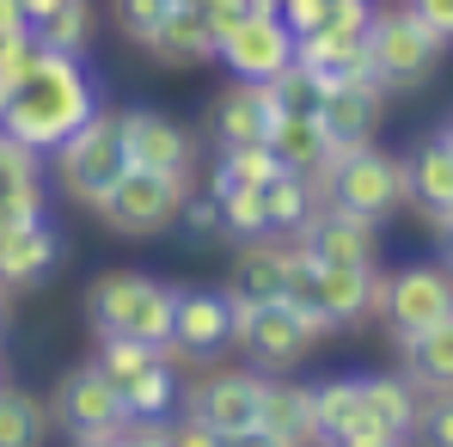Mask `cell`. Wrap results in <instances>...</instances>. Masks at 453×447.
I'll use <instances>...</instances> for the list:
<instances>
[{
	"instance_id": "6da1fadb",
	"label": "cell",
	"mask_w": 453,
	"mask_h": 447,
	"mask_svg": "<svg viewBox=\"0 0 453 447\" xmlns=\"http://www.w3.org/2000/svg\"><path fill=\"white\" fill-rule=\"evenodd\" d=\"M92 111H98V80L86 74V56H56V50H50V56L37 62V74L12 92L0 129H6L12 142H25V148L50 153V148H62Z\"/></svg>"
},
{
	"instance_id": "7a4b0ae2",
	"label": "cell",
	"mask_w": 453,
	"mask_h": 447,
	"mask_svg": "<svg viewBox=\"0 0 453 447\" xmlns=\"http://www.w3.org/2000/svg\"><path fill=\"white\" fill-rule=\"evenodd\" d=\"M312 190H319L331 209H349V215H362V221L380 227L386 215L404 209V166H398L392 153H380L374 142H362V148L331 153V159L312 172Z\"/></svg>"
},
{
	"instance_id": "3957f363",
	"label": "cell",
	"mask_w": 453,
	"mask_h": 447,
	"mask_svg": "<svg viewBox=\"0 0 453 447\" xmlns=\"http://www.w3.org/2000/svg\"><path fill=\"white\" fill-rule=\"evenodd\" d=\"M441 50H448V37L429 31L411 6H392V12L368 19V68H374V80L386 92H404V86L429 80L435 62H441Z\"/></svg>"
},
{
	"instance_id": "277c9868",
	"label": "cell",
	"mask_w": 453,
	"mask_h": 447,
	"mask_svg": "<svg viewBox=\"0 0 453 447\" xmlns=\"http://www.w3.org/2000/svg\"><path fill=\"white\" fill-rule=\"evenodd\" d=\"M184 197H190V172H142V166H129L92 209L117 227L123 239H159L165 227L178 221Z\"/></svg>"
},
{
	"instance_id": "5b68a950",
	"label": "cell",
	"mask_w": 453,
	"mask_h": 447,
	"mask_svg": "<svg viewBox=\"0 0 453 447\" xmlns=\"http://www.w3.org/2000/svg\"><path fill=\"white\" fill-rule=\"evenodd\" d=\"M56 153V172H62V184H68V197L74 203H98L123 172H129V148H123V117H111L104 104L80 123L74 135L62 142V148H50Z\"/></svg>"
},
{
	"instance_id": "8992f818",
	"label": "cell",
	"mask_w": 453,
	"mask_h": 447,
	"mask_svg": "<svg viewBox=\"0 0 453 447\" xmlns=\"http://www.w3.org/2000/svg\"><path fill=\"white\" fill-rule=\"evenodd\" d=\"M374 312L392 325V337H411V331H429V325L453 319V270H441V264H404V270L380 276Z\"/></svg>"
},
{
	"instance_id": "52a82bcc",
	"label": "cell",
	"mask_w": 453,
	"mask_h": 447,
	"mask_svg": "<svg viewBox=\"0 0 453 447\" xmlns=\"http://www.w3.org/2000/svg\"><path fill=\"white\" fill-rule=\"evenodd\" d=\"M233 343L245 350L251 368H264V374H288L312 350L301 319L288 312V300H233Z\"/></svg>"
},
{
	"instance_id": "ba28073f",
	"label": "cell",
	"mask_w": 453,
	"mask_h": 447,
	"mask_svg": "<svg viewBox=\"0 0 453 447\" xmlns=\"http://www.w3.org/2000/svg\"><path fill=\"white\" fill-rule=\"evenodd\" d=\"M221 62L239 80H270L295 62V31L282 25V12H245L221 31Z\"/></svg>"
},
{
	"instance_id": "9c48e42d",
	"label": "cell",
	"mask_w": 453,
	"mask_h": 447,
	"mask_svg": "<svg viewBox=\"0 0 453 447\" xmlns=\"http://www.w3.org/2000/svg\"><path fill=\"white\" fill-rule=\"evenodd\" d=\"M301 251H306L301 233H282V239L257 233V239H245V245H239V258H233L226 300H282V295H288V282H295Z\"/></svg>"
},
{
	"instance_id": "30bf717a",
	"label": "cell",
	"mask_w": 453,
	"mask_h": 447,
	"mask_svg": "<svg viewBox=\"0 0 453 447\" xmlns=\"http://www.w3.org/2000/svg\"><path fill=\"white\" fill-rule=\"evenodd\" d=\"M233 343V300L209 289H178L172 300V362H203Z\"/></svg>"
},
{
	"instance_id": "8fae6325",
	"label": "cell",
	"mask_w": 453,
	"mask_h": 447,
	"mask_svg": "<svg viewBox=\"0 0 453 447\" xmlns=\"http://www.w3.org/2000/svg\"><path fill=\"white\" fill-rule=\"evenodd\" d=\"M184 405L221 442H251V429H257V374H209V380L190 386Z\"/></svg>"
},
{
	"instance_id": "7c38bea8",
	"label": "cell",
	"mask_w": 453,
	"mask_h": 447,
	"mask_svg": "<svg viewBox=\"0 0 453 447\" xmlns=\"http://www.w3.org/2000/svg\"><path fill=\"white\" fill-rule=\"evenodd\" d=\"M56 417H62L68 435L104 429V423H129V411H123V386L104 380L98 362H80V368H68L62 380H56Z\"/></svg>"
},
{
	"instance_id": "4fadbf2b",
	"label": "cell",
	"mask_w": 453,
	"mask_h": 447,
	"mask_svg": "<svg viewBox=\"0 0 453 447\" xmlns=\"http://www.w3.org/2000/svg\"><path fill=\"white\" fill-rule=\"evenodd\" d=\"M123 148L142 172H190L196 166V135L159 111H123Z\"/></svg>"
},
{
	"instance_id": "5bb4252c",
	"label": "cell",
	"mask_w": 453,
	"mask_h": 447,
	"mask_svg": "<svg viewBox=\"0 0 453 447\" xmlns=\"http://www.w3.org/2000/svg\"><path fill=\"white\" fill-rule=\"evenodd\" d=\"M142 50L153 62H165V68H196V62L221 56V31H215V19L203 6H165V19L142 37Z\"/></svg>"
},
{
	"instance_id": "9a60e30c",
	"label": "cell",
	"mask_w": 453,
	"mask_h": 447,
	"mask_svg": "<svg viewBox=\"0 0 453 447\" xmlns=\"http://www.w3.org/2000/svg\"><path fill=\"white\" fill-rule=\"evenodd\" d=\"M251 442H276V447H295V442H319V423H312V386L301 380H257V429Z\"/></svg>"
},
{
	"instance_id": "2e32d148",
	"label": "cell",
	"mask_w": 453,
	"mask_h": 447,
	"mask_svg": "<svg viewBox=\"0 0 453 447\" xmlns=\"http://www.w3.org/2000/svg\"><path fill=\"white\" fill-rule=\"evenodd\" d=\"M380 98H386V86H380L374 74L343 80V86H331V92H325L319 123H325V135H331V153L374 142V129H380Z\"/></svg>"
},
{
	"instance_id": "e0dca14e",
	"label": "cell",
	"mask_w": 453,
	"mask_h": 447,
	"mask_svg": "<svg viewBox=\"0 0 453 447\" xmlns=\"http://www.w3.org/2000/svg\"><path fill=\"white\" fill-rule=\"evenodd\" d=\"M301 245L312 251V264H374L380 239H374V221L349 215V209H312L301 227Z\"/></svg>"
},
{
	"instance_id": "ac0fdd59",
	"label": "cell",
	"mask_w": 453,
	"mask_h": 447,
	"mask_svg": "<svg viewBox=\"0 0 453 447\" xmlns=\"http://www.w3.org/2000/svg\"><path fill=\"white\" fill-rule=\"evenodd\" d=\"M374 289H380L374 264H312V300H319V312L337 331L343 325H362L374 312Z\"/></svg>"
},
{
	"instance_id": "d6986e66",
	"label": "cell",
	"mask_w": 453,
	"mask_h": 447,
	"mask_svg": "<svg viewBox=\"0 0 453 447\" xmlns=\"http://www.w3.org/2000/svg\"><path fill=\"white\" fill-rule=\"evenodd\" d=\"M62 270V233L50 221H31L0 239V282L6 289H37Z\"/></svg>"
},
{
	"instance_id": "ffe728a7",
	"label": "cell",
	"mask_w": 453,
	"mask_h": 447,
	"mask_svg": "<svg viewBox=\"0 0 453 447\" xmlns=\"http://www.w3.org/2000/svg\"><path fill=\"white\" fill-rule=\"evenodd\" d=\"M404 166V203H417L429 221L441 227L453 215V148L441 135H429L423 148L411 153V159H398Z\"/></svg>"
},
{
	"instance_id": "44dd1931",
	"label": "cell",
	"mask_w": 453,
	"mask_h": 447,
	"mask_svg": "<svg viewBox=\"0 0 453 447\" xmlns=\"http://www.w3.org/2000/svg\"><path fill=\"white\" fill-rule=\"evenodd\" d=\"M264 148L276 153L282 172H306V178H312V172L331 159V135H325L319 117H306V111H282V117H270Z\"/></svg>"
},
{
	"instance_id": "7402d4cb",
	"label": "cell",
	"mask_w": 453,
	"mask_h": 447,
	"mask_svg": "<svg viewBox=\"0 0 453 447\" xmlns=\"http://www.w3.org/2000/svg\"><path fill=\"white\" fill-rule=\"evenodd\" d=\"M362 417H368V423H380L392 442H404V435H417L423 398H417V386H411V380L374 374V380H362Z\"/></svg>"
},
{
	"instance_id": "603a6c76",
	"label": "cell",
	"mask_w": 453,
	"mask_h": 447,
	"mask_svg": "<svg viewBox=\"0 0 453 447\" xmlns=\"http://www.w3.org/2000/svg\"><path fill=\"white\" fill-rule=\"evenodd\" d=\"M142 289H148L142 270H104V276L86 289V319H92V331H98V337H123Z\"/></svg>"
},
{
	"instance_id": "cb8c5ba5",
	"label": "cell",
	"mask_w": 453,
	"mask_h": 447,
	"mask_svg": "<svg viewBox=\"0 0 453 447\" xmlns=\"http://www.w3.org/2000/svg\"><path fill=\"white\" fill-rule=\"evenodd\" d=\"M398 350H404L411 386H429V392H448V386H453V319L429 325V331L398 337Z\"/></svg>"
},
{
	"instance_id": "d4e9b609",
	"label": "cell",
	"mask_w": 453,
	"mask_h": 447,
	"mask_svg": "<svg viewBox=\"0 0 453 447\" xmlns=\"http://www.w3.org/2000/svg\"><path fill=\"white\" fill-rule=\"evenodd\" d=\"M264 129H270V117H264V104H257L251 80H239L233 92H221V98H215L209 135H215L221 148H245V142H264Z\"/></svg>"
},
{
	"instance_id": "484cf974",
	"label": "cell",
	"mask_w": 453,
	"mask_h": 447,
	"mask_svg": "<svg viewBox=\"0 0 453 447\" xmlns=\"http://www.w3.org/2000/svg\"><path fill=\"white\" fill-rule=\"evenodd\" d=\"M264 209H270V233H301L306 215L319 209V190L306 172H276L264 184Z\"/></svg>"
},
{
	"instance_id": "4316f807",
	"label": "cell",
	"mask_w": 453,
	"mask_h": 447,
	"mask_svg": "<svg viewBox=\"0 0 453 447\" xmlns=\"http://www.w3.org/2000/svg\"><path fill=\"white\" fill-rule=\"evenodd\" d=\"M31 31H37V43L56 50V56H86V50H92V6H86V0H56Z\"/></svg>"
},
{
	"instance_id": "83f0119b",
	"label": "cell",
	"mask_w": 453,
	"mask_h": 447,
	"mask_svg": "<svg viewBox=\"0 0 453 447\" xmlns=\"http://www.w3.org/2000/svg\"><path fill=\"white\" fill-rule=\"evenodd\" d=\"M312 423H319V442H343L349 423H362V380L343 374V380H325L312 392Z\"/></svg>"
},
{
	"instance_id": "f1b7e54d",
	"label": "cell",
	"mask_w": 453,
	"mask_h": 447,
	"mask_svg": "<svg viewBox=\"0 0 453 447\" xmlns=\"http://www.w3.org/2000/svg\"><path fill=\"white\" fill-rule=\"evenodd\" d=\"M282 166H276V153L264 148V142H245V148H221L215 159V178H209V190L221 197V190H245V184H270Z\"/></svg>"
},
{
	"instance_id": "f546056e",
	"label": "cell",
	"mask_w": 453,
	"mask_h": 447,
	"mask_svg": "<svg viewBox=\"0 0 453 447\" xmlns=\"http://www.w3.org/2000/svg\"><path fill=\"white\" fill-rule=\"evenodd\" d=\"M172 398H178L172 362H148L135 380H123V411L129 417H172Z\"/></svg>"
},
{
	"instance_id": "4dcf8cb0",
	"label": "cell",
	"mask_w": 453,
	"mask_h": 447,
	"mask_svg": "<svg viewBox=\"0 0 453 447\" xmlns=\"http://www.w3.org/2000/svg\"><path fill=\"white\" fill-rule=\"evenodd\" d=\"M221 233L233 239H257L270 233V209H264V184H245V190H221Z\"/></svg>"
},
{
	"instance_id": "1f68e13d",
	"label": "cell",
	"mask_w": 453,
	"mask_h": 447,
	"mask_svg": "<svg viewBox=\"0 0 453 447\" xmlns=\"http://www.w3.org/2000/svg\"><path fill=\"white\" fill-rule=\"evenodd\" d=\"M92 362H98L104 380H117V386H123V380H135L148 362H165V356H159L153 343H142V337H98V356H92Z\"/></svg>"
},
{
	"instance_id": "d6a6232c",
	"label": "cell",
	"mask_w": 453,
	"mask_h": 447,
	"mask_svg": "<svg viewBox=\"0 0 453 447\" xmlns=\"http://www.w3.org/2000/svg\"><path fill=\"white\" fill-rule=\"evenodd\" d=\"M31 442H43V405L0 386V447H31Z\"/></svg>"
},
{
	"instance_id": "836d02e7",
	"label": "cell",
	"mask_w": 453,
	"mask_h": 447,
	"mask_svg": "<svg viewBox=\"0 0 453 447\" xmlns=\"http://www.w3.org/2000/svg\"><path fill=\"white\" fill-rule=\"evenodd\" d=\"M31 221H50V190H43V178H25V184L0 190V239L19 233V227H31Z\"/></svg>"
},
{
	"instance_id": "e575fe53",
	"label": "cell",
	"mask_w": 453,
	"mask_h": 447,
	"mask_svg": "<svg viewBox=\"0 0 453 447\" xmlns=\"http://www.w3.org/2000/svg\"><path fill=\"white\" fill-rule=\"evenodd\" d=\"M43 56H50V50L37 43V31H12V37H0V80L19 92L25 80L37 74V62H43Z\"/></svg>"
},
{
	"instance_id": "d590c367",
	"label": "cell",
	"mask_w": 453,
	"mask_h": 447,
	"mask_svg": "<svg viewBox=\"0 0 453 447\" xmlns=\"http://www.w3.org/2000/svg\"><path fill=\"white\" fill-rule=\"evenodd\" d=\"M270 86H276L282 111H306V117H319V104H325V80L306 74L301 62H288L282 74H270Z\"/></svg>"
},
{
	"instance_id": "8d00e7d4",
	"label": "cell",
	"mask_w": 453,
	"mask_h": 447,
	"mask_svg": "<svg viewBox=\"0 0 453 447\" xmlns=\"http://www.w3.org/2000/svg\"><path fill=\"white\" fill-rule=\"evenodd\" d=\"M25 178H43V153L25 148V142H12V135L0 129V190L25 184Z\"/></svg>"
},
{
	"instance_id": "74e56055",
	"label": "cell",
	"mask_w": 453,
	"mask_h": 447,
	"mask_svg": "<svg viewBox=\"0 0 453 447\" xmlns=\"http://www.w3.org/2000/svg\"><path fill=\"white\" fill-rule=\"evenodd\" d=\"M178 221H184L190 239H215V233H221V203H215V190H190L184 209H178Z\"/></svg>"
},
{
	"instance_id": "f35d334b",
	"label": "cell",
	"mask_w": 453,
	"mask_h": 447,
	"mask_svg": "<svg viewBox=\"0 0 453 447\" xmlns=\"http://www.w3.org/2000/svg\"><path fill=\"white\" fill-rule=\"evenodd\" d=\"M165 6H172V0H117V19H123V31H129V37L142 43L153 25L165 19Z\"/></svg>"
},
{
	"instance_id": "ab89813d",
	"label": "cell",
	"mask_w": 453,
	"mask_h": 447,
	"mask_svg": "<svg viewBox=\"0 0 453 447\" xmlns=\"http://www.w3.org/2000/svg\"><path fill=\"white\" fill-rule=\"evenodd\" d=\"M417 429L429 435V442H441V447H453V386L435 398V405H423V417H417Z\"/></svg>"
},
{
	"instance_id": "60d3db41",
	"label": "cell",
	"mask_w": 453,
	"mask_h": 447,
	"mask_svg": "<svg viewBox=\"0 0 453 447\" xmlns=\"http://www.w3.org/2000/svg\"><path fill=\"white\" fill-rule=\"evenodd\" d=\"M411 12L429 25V31H441V37H453V0H411Z\"/></svg>"
},
{
	"instance_id": "b9f144b4",
	"label": "cell",
	"mask_w": 453,
	"mask_h": 447,
	"mask_svg": "<svg viewBox=\"0 0 453 447\" xmlns=\"http://www.w3.org/2000/svg\"><path fill=\"white\" fill-rule=\"evenodd\" d=\"M172 442H178V447H215L221 435H215V429H209L203 417H190V411H184V423L172 429Z\"/></svg>"
},
{
	"instance_id": "7bdbcfd3",
	"label": "cell",
	"mask_w": 453,
	"mask_h": 447,
	"mask_svg": "<svg viewBox=\"0 0 453 447\" xmlns=\"http://www.w3.org/2000/svg\"><path fill=\"white\" fill-rule=\"evenodd\" d=\"M203 12L215 19V31H226V25H239L251 12V0H203Z\"/></svg>"
},
{
	"instance_id": "ee69618b",
	"label": "cell",
	"mask_w": 453,
	"mask_h": 447,
	"mask_svg": "<svg viewBox=\"0 0 453 447\" xmlns=\"http://www.w3.org/2000/svg\"><path fill=\"white\" fill-rule=\"evenodd\" d=\"M12 31H31V12H25V0H0V37H12Z\"/></svg>"
},
{
	"instance_id": "f6af8a7d",
	"label": "cell",
	"mask_w": 453,
	"mask_h": 447,
	"mask_svg": "<svg viewBox=\"0 0 453 447\" xmlns=\"http://www.w3.org/2000/svg\"><path fill=\"white\" fill-rule=\"evenodd\" d=\"M50 6H56V0H25V12H31V25H37V19H43Z\"/></svg>"
},
{
	"instance_id": "bcb514c9",
	"label": "cell",
	"mask_w": 453,
	"mask_h": 447,
	"mask_svg": "<svg viewBox=\"0 0 453 447\" xmlns=\"http://www.w3.org/2000/svg\"><path fill=\"white\" fill-rule=\"evenodd\" d=\"M441 245H448V264H453V215L441 221Z\"/></svg>"
},
{
	"instance_id": "7dc6e473",
	"label": "cell",
	"mask_w": 453,
	"mask_h": 447,
	"mask_svg": "<svg viewBox=\"0 0 453 447\" xmlns=\"http://www.w3.org/2000/svg\"><path fill=\"white\" fill-rule=\"evenodd\" d=\"M6 104H12V86H6V80H0V117H6Z\"/></svg>"
},
{
	"instance_id": "c3c4849f",
	"label": "cell",
	"mask_w": 453,
	"mask_h": 447,
	"mask_svg": "<svg viewBox=\"0 0 453 447\" xmlns=\"http://www.w3.org/2000/svg\"><path fill=\"white\" fill-rule=\"evenodd\" d=\"M0 331H6V282H0Z\"/></svg>"
},
{
	"instance_id": "681fc988",
	"label": "cell",
	"mask_w": 453,
	"mask_h": 447,
	"mask_svg": "<svg viewBox=\"0 0 453 447\" xmlns=\"http://www.w3.org/2000/svg\"><path fill=\"white\" fill-rule=\"evenodd\" d=\"M441 142H448V148H453V117H448V129H441Z\"/></svg>"
},
{
	"instance_id": "f907efd6",
	"label": "cell",
	"mask_w": 453,
	"mask_h": 447,
	"mask_svg": "<svg viewBox=\"0 0 453 447\" xmlns=\"http://www.w3.org/2000/svg\"><path fill=\"white\" fill-rule=\"evenodd\" d=\"M172 6H203V0H172Z\"/></svg>"
}]
</instances>
